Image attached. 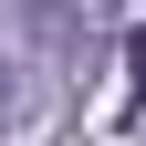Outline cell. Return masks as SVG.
<instances>
[{"label": "cell", "instance_id": "cell-1", "mask_svg": "<svg viewBox=\"0 0 146 146\" xmlns=\"http://www.w3.org/2000/svg\"><path fill=\"white\" fill-rule=\"evenodd\" d=\"M125 104H146V21L125 31Z\"/></svg>", "mask_w": 146, "mask_h": 146}, {"label": "cell", "instance_id": "cell-2", "mask_svg": "<svg viewBox=\"0 0 146 146\" xmlns=\"http://www.w3.org/2000/svg\"><path fill=\"white\" fill-rule=\"evenodd\" d=\"M0 125H11V63H0Z\"/></svg>", "mask_w": 146, "mask_h": 146}]
</instances>
